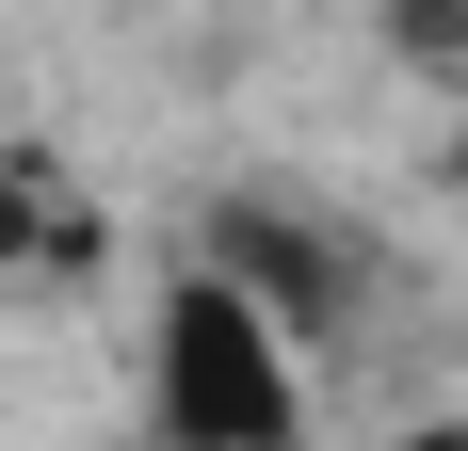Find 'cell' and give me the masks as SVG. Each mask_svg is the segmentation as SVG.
I'll return each instance as SVG.
<instances>
[{"label":"cell","instance_id":"6da1fadb","mask_svg":"<svg viewBox=\"0 0 468 451\" xmlns=\"http://www.w3.org/2000/svg\"><path fill=\"white\" fill-rule=\"evenodd\" d=\"M145 419L162 451H307V339L227 258H178L145 307Z\"/></svg>","mask_w":468,"mask_h":451},{"label":"cell","instance_id":"7a4b0ae2","mask_svg":"<svg viewBox=\"0 0 468 451\" xmlns=\"http://www.w3.org/2000/svg\"><path fill=\"white\" fill-rule=\"evenodd\" d=\"M194 258H227L242 290H259V307L307 339V355L339 339V242H324L307 210H210V242H194Z\"/></svg>","mask_w":468,"mask_h":451},{"label":"cell","instance_id":"3957f363","mask_svg":"<svg viewBox=\"0 0 468 451\" xmlns=\"http://www.w3.org/2000/svg\"><path fill=\"white\" fill-rule=\"evenodd\" d=\"M65 242H81V210H65V178H48V162H0V274L65 258Z\"/></svg>","mask_w":468,"mask_h":451},{"label":"cell","instance_id":"277c9868","mask_svg":"<svg viewBox=\"0 0 468 451\" xmlns=\"http://www.w3.org/2000/svg\"><path fill=\"white\" fill-rule=\"evenodd\" d=\"M372 16H388V48H404V65L468 81V0H372Z\"/></svg>","mask_w":468,"mask_h":451},{"label":"cell","instance_id":"5b68a950","mask_svg":"<svg viewBox=\"0 0 468 451\" xmlns=\"http://www.w3.org/2000/svg\"><path fill=\"white\" fill-rule=\"evenodd\" d=\"M388 451H468V419H404V435H388Z\"/></svg>","mask_w":468,"mask_h":451},{"label":"cell","instance_id":"8992f818","mask_svg":"<svg viewBox=\"0 0 468 451\" xmlns=\"http://www.w3.org/2000/svg\"><path fill=\"white\" fill-rule=\"evenodd\" d=\"M452 178H468V145H452Z\"/></svg>","mask_w":468,"mask_h":451}]
</instances>
